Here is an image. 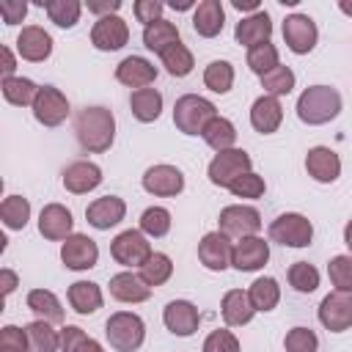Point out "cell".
<instances>
[{"label":"cell","instance_id":"6125c7cd","mask_svg":"<svg viewBox=\"0 0 352 352\" xmlns=\"http://www.w3.org/2000/svg\"><path fill=\"white\" fill-rule=\"evenodd\" d=\"M170 8H176V11H184V8H192V0H179V3L173 0V3H170Z\"/></svg>","mask_w":352,"mask_h":352},{"label":"cell","instance_id":"484cf974","mask_svg":"<svg viewBox=\"0 0 352 352\" xmlns=\"http://www.w3.org/2000/svg\"><path fill=\"white\" fill-rule=\"evenodd\" d=\"M226 22V11L220 0H201L192 11V30L204 38H214L223 30Z\"/></svg>","mask_w":352,"mask_h":352},{"label":"cell","instance_id":"83f0119b","mask_svg":"<svg viewBox=\"0 0 352 352\" xmlns=\"http://www.w3.org/2000/svg\"><path fill=\"white\" fill-rule=\"evenodd\" d=\"M110 294L118 302H143L151 297V286L135 272H118L110 278Z\"/></svg>","mask_w":352,"mask_h":352},{"label":"cell","instance_id":"9a60e30c","mask_svg":"<svg viewBox=\"0 0 352 352\" xmlns=\"http://www.w3.org/2000/svg\"><path fill=\"white\" fill-rule=\"evenodd\" d=\"M231 236H226L223 231H209L198 242V258L212 272H223L226 267H231Z\"/></svg>","mask_w":352,"mask_h":352},{"label":"cell","instance_id":"ba28073f","mask_svg":"<svg viewBox=\"0 0 352 352\" xmlns=\"http://www.w3.org/2000/svg\"><path fill=\"white\" fill-rule=\"evenodd\" d=\"M217 223H220L217 231H223L226 236H236V239H242V236H256V234L261 231V214H258V209L245 206V204H231V206H226V209L220 212Z\"/></svg>","mask_w":352,"mask_h":352},{"label":"cell","instance_id":"11a10c76","mask_svg":"<svg viewBox=\"0 0 352 352\" xmlns=\"http://www.w3.org/2000/svg\"><path fill=\"white\" fill-rule=\"evenodd\" d=\"M118 8H121V0H102V3L91 0V3H88V11L102 14V16H110V14H116Z\"/></svg>","mask_w":352,"mask_h":352},{"label":"cell","instance_id":"7bdbcfd3","mask_svg":"<svg viewBox=\"0 0 352 352\" xmlns=\"http://www.w3.org/2000/svg\"><path fill=\"white\" fill-rule=\"evenodd\" d=\"M289 286L300 294H311L319 286V270L308 261H294L289 267Z\"/></svg>","mask_w":352,"mask_h":352},{"label":"cell","instance_id":"e0dca14e","mask_svg":"<svg viewBox=\"0 0 352 352\" xmlns=\"http://www.w3.org/2000/svg\"><path fill=\"white\" fill-rule=\"evenodd\" d=\"M124 214H126V204L118 195H102V198L91 201L85 209V220L99 231H110L113 226H118L124 220Z\"/></svg>","mask_w":352,"mask_h":352},{"label":"cell","instance_id":"8fae6325","mask_svg":"<svg viewBox=\"0 0 352 352\" xmlns=\"http://www.w3.org/2000/svg\"><path fill=\"white\" fill-rule=\"evenodd\" d=\"M316 38H319L316 22L308 14H292V16H286V22H283V41H286V47L294 55L311 52L316 47Z\"/></svg>","mask_w":352,"mask_h":352},{"label":"cell","instance_id":"7a4b0ae2","mask_svg":"<svg viewBox=\"0 0 352 352\" xmlns=\"http://www.w3.org/2000/svg\"><path fill=\"white\" fill-rule=\"evenodd\" d=\"M341 113V94L330 85H308L297 99V116L302 124L319 126Z\"/></svg>","mask_w":352,"mask_h":352},{"label":"cell","instance_id":"681fc988","mask_svg":"<svg viewBox=\"0 0 352 352\" xmlns=\"http://www.w3.org/2000/svg\"><path fill=\"white\" fill-rule=\"evenodd\" d=\"M0 352H30L25 327L6 324V327L0 330Z\"/></svg>","mask_w":352,"mask_h":352},{"label":"cell","instance_id":"4316f807","mask_svg":"<svg viewBox=\"0 0 352 352\" xmlns=\"http://www.w3.org/2000/svg\"><path fill=\"white\" fill-rule=\"evenodd\" d=\"M220 314H223V322L228 327H242L253 319L256 308L250 302V294L242 292V289H231L223 294V302H220Z\"/></svg>","mask_w":352,"mask_h":352},{"label":"cell","instance_id":"f35d334b","mask_svg":"<svg viewBox=\"0 0 352 352\" xmlns=\"http://www.w3.org/2000/svg\"><path fill=\"white\" fill-rule=\"evenodd\" d=\"M0 217H3L6 228L22 231V228L28 226V220H30V204H28V198H22V195H8V198L3 201V206H0Z\"/></svg>","mask_w":352,"mask_h":352},{"label":"cell","instance_id":"be15d7a7","mask_svg":"<svg viewBox=\"0 0 352 352\" xmlns=\"http://www.w3.org/2000/svg\"><path fill=\"white\" fill-rule=\"evenodd\" d=\"M338 8H341L344 14H349V16H352V0H338Z\"/></svg>","mask_w":352,"mask_h":352},{"label":"cell","instance_id":"8992f818","mask_svg":"<svg viewBox=\"0 0 352 352\" xmlns=\"http://www.w3.org/2000/svg\"><path fill=\"white\" fill-rule=\"evenodd\" d=\"M250 170V154L242 151V148H226V151H217L209 162V182L214 187H231L242 173Z\"/></svg>","mask_w":352,"mask_h":352},{"label":"cell","instance_id":"bcb514c9","mask_svg":"<svg viewBox=\"0 0 352 352\" xmlns=\"http://www.w3.org/2000/svg\"><path fill=\"white\" fill-rule=\"evenodd\" d=\"M327 275L338 292H352V256H333L327 261Z\"/></svg>","mask_w":352,"mask_h":352},{"label":"cell","instance_id":"9f6ffc18","mask_svg":"<svg viewBox=\"0 0 352 352\" xmlns=\"http://www.w3.org/2000/svg\"><path fill=\"white\" fill-rule=\"evenodd\" d=\"M0 52H3V80H6V77H14V69H16V60H14V52H11L8 47H3Z\"/></svg>","mask_w":352,"mask_h":352},{"label":"cell","instance_id":"f1b7e54d","mask_svg":"<svg viewBox=\"0 0 352 352\" xmlns=\"http://www.w3.org/2000/svg\"><path fill=\"white\" fill-rule=\"evenodd\" d=\"M66 300H69L72 311L80 314V316L96 314V311L102 308V302H104L102 289H99L96 283H91V280H77V283H72L69 292H66Z\"/></svg>","mask_w":352,"mask_h":352},{"label":"cell","instance_id":"c3c4849f","mask_svg":"<svg viewBox=\"0 0 352 352\" xmlns=\"http://www.w3.org/2000/svg\"><path fill=\"white\" fill-rule=\"evenodd\" d=\"M228 190H231V195H236V198H261L264 190H267V184H264V179H261L258 173L248 170V173H242Z\"/></svg>","mask_w":352,"mask_h":352},{"label":"cell","instance_id":"f907efd6","mask_svg":"<svg viewBox=\"0 0 352 352\" xmlns=\"http://www.w3.org/2000/svg\"><path fill=\"white\" fill-rule=\"evenodd\" d=\"M204 352H239V341L231 330H212L204 341Z\"/></svg>","mask_w":352,"mask_h":352},{"label":"cell","instance_id":"9c48e42d","mask_svg":"<svg viewBox=\"0 0 352 352\" xmlns=\"http://www.w3.org/2000/svg\"><path fill=\"white\" fill-rule=\"evenodd\" d=\"M319 322L330 333H344L352 327V292H330L319 302Z\"/></svg>","mask_w":352,"mask_h":352},{"label":"cell","instance_id":"277c9868","mask_svg":"<svg viewBox=\"0 0 352 352\" xmlns=\"http://www.w3.org/2000/svg\"><path fill=\"white\" fill-rule=\"evenodd\" d=\"M104 336L116 352H135L146 338V324L132 311H116L104 322Z\"/></svg>","mask_w":352,"mask_h":352},{"label":"cell","instance_id":"603a6c76","mask_svg":"<svg viewBox=\"0 0 352 352\" xmlns=\"http://www.w3.org/2000/svg\"><path fill=\"white\" fill-rule=\"evenodd\" d=\"M102 184V168L88 160H77L63 170V187L74 195H85Z\"/></svg>","mask_w":352,"mask_h":352},{"label":"cell","instance_id":"5bb4252c","mask_svg":"<svg viewBox=\"0 0 352 352\" xmlns=\"http://www.w3.org/2000/svg\"><path fill=\"white\" fill-rule=\"evenodd\" d=\"M143 190L157 198H173L184 190V176L176 165H151L143 173Z\"/></svg>","mask_w":352,"mask_h":352},{"label":"cell","instance_id":"816d5d0a","mask_svg":"<svg viewBox=\"0 0 352 352\" xmlns=\"http://www.w3.org/2000/svg\"><path fill=\"white\" fill-rule=\"evenodd\" d=\"M162 3L160 0H138L135 3V16H138V22H143V25H151V22H157V19H162Z\"/></svg>","mask_w":352,"mask_h":352},{"label":"cell","instance_id":"5b68a950","mask_svg":"<svg viewBox=\"0 0 352 352\" xmlns=\"http://www.w3.org/2000/svg\"><path fill=\"white\" fill-rule=\"evenodd\" d=\"M270 239L283 245V248H305L314 239V226L305 214L286 212L270 223Z\"/></svg>","mask_w":352,"mask_h":352},{"label":"cell","instance_id":"ee69618b","mask_svg":"<svg viewBox=\"0 0 352 352\" xmlns=\"http://www.w3.org/2000/svg\"><path fill=\"white\" fill-rule=\"evenodd\" d=\"M248 66L250 72H256L258 77L272 72L278 66V47L272 41H264V44H256L248 50Z\"/></svg>","mask_w":352,"mask_h":352},{"label":"cell","instance_id":"6da1fadb","mask_svg":"<svg viewBox=\"0 0 352 352\" xmlns=\"http://www.w3.org/2000/svg\"><path fill=\"white\" fill-rule=\"evenodd\" d=\"M74 135H77V143L85 151H91V154L107 151L113 146V140H116V118H113V110H107L102 104L82 107L74 116Z\"/></svg>","mask_w":352,"mask_h":352},{"label":"cell","instance_id":"ab89813d","mask_svg":"<svg viewBox=\"0 0 352 352\" xmlns=\"http://www.w3.org/2000/svg\"><path fill=\"white\" fill-rule=\"evenodd\" d=\"M204 85L214 94H228L234 85V66L228 60H212L204 69Z\"/></svg>","mask_w":352,"mask_h":352},{"label":"cell","instance_id":"b9f144b4","mask_svg":"<svg viewBox=\"0 0 352 352\" xmlns=\"http://www.w3.org/2000/svg\"><path fill=\"white\" fill-rule=\"evenodd\" d=\"M261 88L267 91V96H286L294 88V72L289 66L278 63L272 72L261 74Z\"/></svg>","mask_w":352,"mask_h":352},{"label":"cell","instance_id":"6f0895ef","mask_svg":"<svg viewBox=\"0 0 352 352\" xmlns=\"http://www.w3.org/2000/svg\"><path fill=\"white\" fill-rule=\"evenodd\" d=\"M0 283H3V294L8 297V294L16 289V272H11V270H0Z\"/></svg>","mask_w":352,"mask_h":352},{"label":"cell","instance_id":"4dcf8cb0","mask_svg":"<svg viewBox=\"0 0 352 352\" xmlns=\"http://www.w3.org/2000/svg\"><path fill=\"white\" fill-rule=\"evenodd\" d=\"M129 107H132V116L143 124H151L160 118L162 113V94L157 88H140V91H132L129 96Z\"/></svg>","mask_w":352,"mask_h":352},{"label":"cell","instance_id":"7dc6e473","mask_svg":"<svg viewBox=\"0 0 352 352\" xmlns=\"http://www.w3.org/2000/svg\"><path fill=\"white\" fill-rule=\"evenodd\" d=\"M283 349L286 352H316L319 349V338L311 327H292L283 338Z\"/></svg>","mask_w":352,"mask_h":352},{"label":"cell","instance_id":"7c38bea8","mask_svg":"<svg viewBox=\"0 0 352 352\" xmlns=\"http://www.w3.org/2000/svg\"><path fill=\"white\" fill-rule=\"evenodd\" d=\"M129 41V25L118 16V14H110V16H99L91 28V44L102 52H116L121 50L124 44Z\"/></svg>","mask_w":352,"mask_h":352},{"label":"cell","instance_id":"8d00e7d4","mask_svg":"<svg viewBox=\"0 0 352 352\" xmlns=\"http://www.w3.org/2000/svg\"><path fill=\"white\" fill-rule=\"evenodd\" d=\"M160 58H162V66H165V72H168L170 77H187V74L192 72V66H195L192 52H190L182 41L170 44Z\"/></svg>","mask_w":352,"mask_h":352},{"label":"cell","instance_id":"91938a15","mask_svg":"<svg viewBox=\"0 0 352 352\" xmlns=\"http://www.w3.org/2000/svg\"><path fill=\"white\" fill-rule=\"evenodd\" d=\"M231 6L236 8V11H258V0H231Z\"/></svg>","mask_w":352,"mask_h":352},{"label":"cell","instance_id":"74e56055","mask_svg":"<svg viewBox=\"0 0 352 352\" xmlns=\"http://www.w3.org/2000/svg\"><path fill=\"white\" fill-rule=\"evenodd\" d=\"M50 22H55L58 28H74L80 14H82V3L80 0H50V3H41Z\"/></svg>","mask_w":352,"mask_h":352},{"label":"cell","instance_id":"7402d4cb","mask_svg":"<svg viewBox=\"0 0 352 352\" xmlns=\"http://www.w3.org/2000/svg\"><path fill=\"white\" fill-rule=\"evenodd\" d=\"M72 228H74V217L72 212L63 206V204H47L38 214V231L44 239H69L72 236Z\"/></svg>","mask_w":352,"mask_h":352},{"label":"cell","instance_id":"44dd1931","mask_svg":"<svg viewBox=\"0 0 352 352\" xmlns=\"http://www.w3.org/2000/svg\"><path fill=\"white\" fill-rule=\"evenodd\" d=\"M305 170H308L311 179H316L322 184H330V182H336L341 176V160H338V154L333 148L314 146L305 154Z\"/></svg>","mask_w":352,"mask_h":352},{"label":"cell","instance_id":"f6af8a7d","mask_svg":"<svg viewBox=\"0 0 352 352\" xmlns=\"http://www.w3.org/2000/svg\"><path fill=\"white\" fill-rule=\"evenodd\" d=\"M140 231L146 236H165L170 231V212L165 206H148L140 214Z\"/></svg>","mask_w":352,"mask_h":352},{"label":"cell","instance_id":"d590c367","mask_svg":"<svg viewBox=\"0 0 352 352\" xmlns=\"http://www.w3.org/2000/svg\"><path fill=\"white\" fill-rule=\"evenodd\" d=\"M248 294H250V302L256 311H272L280 302V286L275 278H256L250 283Z\"/></svg>","mask_w":352,"mask_h":352},{"label":"cell","instance_id":"2e32d148","mask_svg":"<svg viewBox=\"0 0 352 352\" xmlns=\"http://www.w3.org/2000/svg\"><path fill=\"white\" fill-rule=\"evenodd\" d=\"M270 261V242L261 236H242L231 250V267L239 272H256Z\"/></svg>","mask_w":352,"mask_h":352},{"label":"cell","instance_id":"60d3db41","mask_svg":"<svg viewBox=\"0 0 352 352\" xmlns=\"http://www.w3.org/2000/svg\"><path fill=\"white\" fill-rule=\"evenodd\" d=\"M170 275H173V261H170V256H165V253H151V256L146 258V264L140 267V278H143L148 286H162Z\"/></svg>","mask_w":352,"mask_h":352},{"label":"cell","instance_id":"f546056e","mask_svg":"<svg viewBox=\"0 0 352 352\" xmlns=\"http://www.w3.org/2000/svg\"><path fill=\"white\" fill-rule=\"evenodd\" d=\"M28 308H30L38 319H44V322H50V324H60V322L66 319L60 300H58L50 289H30V292H28Z\"/></svg>","mask_w":352,"mask_h":352},{"label":"cell","instance_id":"30bf717a","mask_svg":"<svg viewBox=\"0 0 352 352\" xmlns=\"http://www.w3.org/2000/svg\"><path fill=\"white\" fill-rule=\"evenodd\" d=\"M69 116V99L55 85H41L33 102V118L44 126H58Z\"/></svg>","mask_w":352,"mask_h":352},{"label":"cell","instance_id":"680465c9","mask_svg":"<svg viewBox=\"0 0 352 352\" xmlns=\"http://www.w3.org/2000/svg\"><path fill=\"white\" fill-rule=\"evenodd\" d=\"M74 352H104V349H102V344H99V341H94V338L88 336L82 344H77V346H74Z\"/></svg>","mask_w":352,"mask_h":352},{"label":"cell","instance_id":"f5cc1de1","mask_svg":"<svg viewBox=\"0 0 352 352\" xmlns=\"http://www.w3.org/2000/svg\"><path fill=\"white\" fill-rule=\"evenodd\" d=\"M25 14H28V3H22V0H3V3H0V16H3L6 25L22 22Z\"/></svg>","mask_w":352,"mask_h":352},{"label":"cell","instance_id":"d4e9b609","mask_svg":"<svg viewBox=\"0 0 352 352\" xmlns=\"http://www.w3.org/2000/svg\"><path fill=\"white\" fill-rule=\"evenodd\" d=\"M280 121H283V107H280L278 96H267L264 94V96H258L253 102V107H250V124H253L256 132L272 135V132H278Z\"/></svg>","mask_w":352,"mask_h":352},{"label":"cell","instance_id":"1f68e13d","mask_svg":"<svg viewBox=\"0 0 352 352\" xmlns=\"http://www.w3.org/2000/svg\"><path fill=\"white\" fill-rule=\"evenodd\" d=\"M176 41H182L179 38V28L173 22H168V19H157V22L143 28V44H146V50H151L157 55H162Z\"/></svg>","mask_w":352,"mask_h":352},{"label":"cell","instance_id":"e575fe53","mask_svg":"<svg viewBox=\"0 0 352 352\" xmlns=\"http://www.w3.org/2000/svg\"><path fill=\"white\" fill-rule=\"evenodd\" d=\"M0 88H3V99L8 104H16V107H25V104L33 107L36 94H38V85L28 77H6Z\"/></svg>","mask_w":352,"mask_h":352},{"label":"cell","instance_id":"d6986e66","mask_svg":"<svg viewBox=\"0 0 352 352\" xmlns=\"http://www.w3.org/2000/svg\"><path fill=\"white\" fill-rule=\"evenodd\" d=\"M16 52L30 63H41L52 52V36L38 25H25L16 36Z\"/></svg>","mask_w":352,"mask_h":352},{"label":"cell","instance_id":"cb8c5ba5","mask_svg":"<svg viewBox=\"0 0 352 352\" xmlns=\"http://www.w3.org/2000/svg\"><path fill=\"white\" fill-rule=\"evenodd\" d=\"M270 36H272V19H270L267 11H256L250 16H242L236 22V30H234V38L242 47L264 44V41H270Z\"/></svg>","mask_w":352,"mask_h":352},{"label":"cell","instance_id":"3957f363","mask_svg":"<svg viewBox=\"0 0 352 352\" xmlns=\"http://www.w3.org/2000/svg\"><path fill=\"white\" fill-rule=\"evenodd\" d=\"M212 118H217V107L206 96L184 94L173 104V124L184 135H201Z\"/></svg>","mask_w":352,"mask_h":352},{"label":"cell","instance_id":"ffe728a7","mask_svg":"<svg viewBox=\"0 0 352 352\" xmlns=\"http://www.w3.org/2000/svg\"><path fill=\"white\" fill-rule=\"evenodd\" d=\"M116 80L126 88L140 91V88H148L157 80V66L151 60L140 58V55H129L116 66Z\"/></svg>","mask_w":352,"mask_h":352},{"label":"cell","instance_id":"db71d44e","mask_svg":"<svg viewBox=\"0 0 352 352\" xmlns=\"http://www.w3.org/2000/svg\"><path fill=\"white\" fill-rule=\"evenodd\" d=\"M88 336L82 333V327H74V324H66L60 330V352H74L77 344H82Z\"/></svg>","mask_w":352,"mask_h":352},{"label":"cell","instance_id":"d6a6232c","mask_svg":"<svg viewBox=\"0 0 352 352\" xmlns=\"http://www.w3.org/2000/svg\"><path fill=\"white\" fill-rule=\"evenodd\" d=\"M25 333H28L30 352H58L60 349V333L52 330V324L44 322V319H36V322L25 324Z\"/></svg>","mask_w":352,"mask_h":352},{"label":"cell","instance_id":"94428289","mask_svg":"<svg viewBox=\"0 0 352 352\" xmlns=\"http://www.w3.org/2000/svg\"><path fill=\"white\" fill-rule=\"evenodd\" d=\"M344 245L349 248V253H352V220L344 226Z\"/></svg>","mask_w":352,"mask_h":352},{"label":"cell","instance_id":"52a82bcc","mask_svg":"<svg viewBox=\"0 0 352 352\" xmlns=\"http://www.w3.org/2000/svg\"><path fill=\"white\" fill-rule=\"evenodd\" d=\"M151 253H154V250H151L146 234L138 231V228H126V231H121V234L110 242V256H113L118 264H124V267H143Z\"/></svg>","mask_w":352,"mask_h":352},{"label":"cell","instance_id":"4fadbf2b","mask_svg":"<svg viewBox=\"0 0 352 352\" xmlns=\"http://www.w3.org/2000/svg\"><path fill=\"white\" fill-rule=\"evenodd\" d=\"M60 261L66 264V270H74V272L91 270L99 261V248L88 234H72L69 239H63Z\"/></svg>","mask_w":352,"mask_h":352},{"label":"cell","instance_id":"ac0fdd59","mask_svg":"<svg viewBox=\"0 0 352 352\" xmlns=\"http://www.w3.org/2000/svg\"><path fill=\"white\" fill-rule=\"evenodd\" d=\"M162 322H165V327H168L173 336L187 338V336H192V333L198 330L201 314H198V308H195L190 300H173V302L165 305Z\"/></svg>","mask_w":352,"mask_h":352},{"label":"cell","instance_id":"836d02e7","mask_svg":"<svg viewBox=\"0 0 352 352\" xmlns=\"http://www.w3.org/2000/svg\"><path fill=\"white\" fill-rule=\"evenodd\" d=\"M201 138L206 140L209 148L226 151V148H234V143H236V126H234L228 118L217 116V118H212V121L206 124V129L201 132Z\"/></svg>","mask_w":352,"mask_h":352}]
</instances>
